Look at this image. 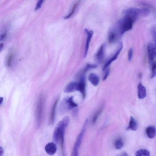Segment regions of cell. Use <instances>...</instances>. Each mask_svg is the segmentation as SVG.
Returning <instances> with one entry per match:
<instances>
[{"label":"cell","instance_id":"21","mask_svg":"<svg viewBox=\"0 0 156 156\" xmlns=\"http://www.w3.org/2000/svg\"><path fill=\"white\" fill-rule=\"evenodd\" d=\"M149 151L145 149H142L137 151L135 153V156H150Z\"/></svg>","mask_w":156,"mask_h":156},{"label":"cell","instance_id":"35","mask_svg":"<svg viewBox=\"0 0 156 156\" xmlns=\"http://www.w3.org/2000/svg\"><path fill=\"white\" fill-rule=\"evenodd\" d=\"M3 98H0V104H1L2 101H3Z\"/></svg>","mask_w":156,"mask_h":156},{"label":"cell","instance_id":"6","mask_svg":"<svg viewBox=\"0 0 156 156\" xmlns=\"http://www.w3.org/2000/svg\"><path fill=\"white\" fill-rule=\"evenodd\" d=\"M142 8L132 7L126 9L123 12L124 16H128L135 21L139 16H142Z\"/></svg>","mask_w":156,"mask_h":156},{"label":"cell","instance_id":"25","mask_svg":"<svg viewBox=\"0 0 156 156\" xmlns=\"http://www.w3.org/2000/svg\"><path fill=\"white\" fill-rule=\"evenodd\" d=\"M79 1L75 3L73 5L71 11L67 15L64 17V19H68L70 18L74 14L76 7H77Z\"/></svg>","mask_w":156,"mask_h":156},{"label":"cell","instance_id":"13","mask_svg":"<svg viewBox=\"0 0 156 156\" xmlns=\"http://www.w3.org/2000/svg\"><path fill=\"white\" fill-rule=\"evenodd\" d=\"M78 83L76 82H71L66 87L64 92L66 93H71L77 91Z\"/></svg>","mask_w":156,"mask_h":156},{"label":"cell","instance_id":"28","mask_svg":"<svg viewBox=\"0 0 156 156\" xmlns=\"http://www.w3.org/2000/svg\"><path fill=\"white\" fill-rule=\"evenodd\" d=\"M151 32L154 44H156V27H152L151 29Z\"/></svg>","mask_w":156,"mask_h":156},{"label":"cell","instance_id":"19","mask_svg":"<svg viewBox=\"0 0 156 156\" xmlns=\"http://www.w3.org/2000/svg\"><path fill=\"white\" fill-rule=\"evenodd\" d=\"M58 101V99L56 100L52 106L50 115L49 120V123L50 124H52L54 121L56 108Z\"/></svg>","mask_w":156,"mask_h":156},{"label":"cell","instance_id":"4","mask_svg":"<svg viewBox=\"0 0 156 156\" xmlns=\"http://www.w3.org/2000/svg\"><path fill=\"white\" fill-rule=\"evenodd\" d=\"M87 121V119L85 121L80 133L76 138L73 147L71 156H79V148L81 144Z\"/></svg>","mask_w":156,"mask_h":156},{"label":"cell","instance_id":"10","mask_svg":"<svg viewBox=\"0 0 156 156\" xmlns=\"http://www.w3.org/2000/svg\"><path fill=\"white\" fill-rule=\"evenodd\" d=\"M84 31L87 35L84 54V57H85L86 56L88 53L89 44L93 34V31L91 30H89L87 29H85Z\"/></svg>","mask_w":156,"mask_h":156},{"label":"cell","instance_id":"20","mask_svg":"<svg viewBox=\"0 0 156 156\" xmlns=\"http://www.w3.org/2000/svg\"><path fill=\"white\" fill-rule=\"evenodd\" d=\"M104 107V104L102 105L95 113L92 119V122L93 123H95L96 122L98 117L101 113L103 110Z\"/></svg>","mask_w":156,"mask_h":156},{"label":"cell","instance_id":"1","mask_svg":"<svg viewBox=\"0 0 156 156\" xmlns=\"http://www.w3.org/2000/svg\"><path fill=\"white\" fill-rule=\"evenodd\" d=\"M70 119L66 116L57 124L54 131L53 139L55 144L59 146L60 156H65L64 135L65 130L69 122Z\"/></svg>","mask_w":156,"mask_h":156},{"label":"cell","instance_id":"14","mask_svg":"<svg viewBox=\"0 0 156 156\" xmlns=\"http://www.w3.org/2000/svg\"><path fill=\"white\" fill-rule=\"evenodd\" d=\"M88 79L90 82L94 86H97L99 84V77L94 73H90L88 76Z\"/></svg>","mask_w":156,"mask_h":156},{"label":"cell","instance_id":"2","mask_svg":"<svg viewBox=\"0 0 156 156\" xmlns=\"http://www.w3.org/2000/svg\"><path fill=\"white\" fill-rule=\"evenodd\" d=\"M134 22L135 21L131 17L124 16L118 22L115 29L121 37L126 32L132 29Z\"/></svg>","mask_w":156,"mask_h":156},{"label":"cell","instance_id":"29","mask_svg":"<svg viewBox=\"0 0 156 156\" xmlns=\"http://www.w3.org/2000/svg\"><path fill=\"white\" fill-rule=\"evenodd\" d=\"M133 48H131L129 50L128 52V59L129 61H130L133 56Z\"/></svg>","mask_w":156,"mask_h":156},{"label":"cell","instance_id":"34","mask_svg":"<svg viewBox=\"0 0 156 156\" xmlns=\"http://www.w3.org/2000/svg\"><path fill=\"white\" fill-rule=\"evenodd\" d=\"M0 49L1 51L3 48V44L2 43H1L0 45Z\"/></svg>","mask_w":156,"mask_h":156},{"label":"cell","instance_id":"3","mask_svg":"<svg viewBox=\"0 0 156 156\" xmlns=\"http://www.w3.org/2000/svg\"><path fill=\"white\" fill-rule=\"evenodd\" d=\"M77 106L73 99V97H68L64 98L60 105L59 111L61 114H64L72 108Z\"/></svg>","mask_w":156,"mask_h":156},{"label":"cell","instance_id":"17","mask_svg":"<svg viewBox=\"0 0 156 156\" xmlns=\"http://www.w3.org/2000/svg\"><path fill=\"white\" fill-rule=\"evenodd\" d=\"M120 36L115 29L112 30L109 33L108 36V41L110 43L115 42Z\"/></svg>","mask_w":156,"mask_h":156},{"label":"cell","instance_id":"31","mask_svg":"<svg viewBox=\"0 0 156 156\" xmlns=\"http://www.w3.org/2000/svg\"><path fill=\"white\" fill-rule=\"evenodd\" d=\"M6 34L5 33L1 35L0 40H3L6 36Z\"/></svg>","mask_w":156,"mask_h":156},{"label":"cell","instance_id":"24","mask_svg":"<svg viewBox=\"0 0 156 156\" xmlns=\"http://www.w3.org/2000/svg\"><path fill=\"white\" fill-rule=\"evenodd\" d=\"M156 76V62H153L151 64V73L150 78L153 79Z\"/></svg>","mask_w":156,"mask_h":156},{"label":"cell","instance_id":"15","mask_svg":"<svg viewBox=\"0 0 156 156\" xmlns=\"http://www.w3.org/2000/svg\"><path fill=\"white\" fill-rule=\"evenodd\" d=\"M145 132L148 138H153L154 137L156 134V128L153 126H149L146 128Z\"/></svg>","mask_w":156,"mask_h":156},{"label":"cell","instance_id":"5","mask_svg":"<svg viewBox=\"0 0 156 156\" xmlns=\"http://www.w3.org/2000/svg\"><path fill=\"white\" fill-rule=\"evenodd\" d=\"M44 103V97L41 95L38 99L36 110V119L38 126L40 125L42 120Z\"/></svg>","mask_w":156,"mask_h":156},{"label":"cell","instance_id":"27","mask_svg":"<svg viewBox=\"0 0 156 156\" xmlns=\"http://www.w3.org/2000/svg\"><path fill=\"white\" fill-rule=\"evenodd\" d=\"M103 71L104 73L102 76V80H104L107 78L109 74L110 69L109 67L105 69Z\"/></svg>","mask_w":156,"mask_h":156},{"label":"cell","instance_id":"23","mask_svg":"<svg viewBox=\"0 0 156 156\" xmlns=\"http://www.w3.org/2000/svg\"><path fill=\"white\" fill-rule=\"evenodd\" d=\"M123 146V142L122 139L120 138L117 139L115 143V147L118 149L121 148Z\"/></svg>","mask_w":156,"mask_h":156},{"label":"cell","instance_id":"9","mask_svg":"<svg viewBox=\"0 0 156 156\" xmlns=\"http://www.w3.org/2000/svg\"><path fill=\"white\" fill-rule=\"evenodd\" d=\"M122 42H120L119 44V47L115 54L105 63L103 67V71L106 68L109 67V66L111 64L117 59L118 56L122 50Z\"/></svg>","mask_w":156,"mask_h":156},{"label":"cell","instance_id":"30","mask_svg":"<svg viewBox=\"0 0 156 156\" xmlns=\"http://www.w3.org/2000/svg\"><path fill=\"white\" fill-rule=\"evenodd\" d=\"M43 2V0H40L38 1V2L36 6L35 9V10H37L38 9L41 7L42 4Z\"/></svg>","mask_w":156,"mask_h":156},{"label":"cell","instance_id":"16","mask_svg":"<svg viewBox=\"0 0 156 156\" xmlns=\"http://www.w3.org/2000/svg\"><path fill=\"white\" fill-rule=\"evenodd\" d=\"M105 46L104 44H102L96 54V58L99 61H101L104 58Z\"/></svg>","mask_w":156,"mask_h":156},{"label":"cell","instance_id":"7","mask_svg":"<svg viewBox=\"0 0 156 156\" xmlns=\"http://www.w3.org/2000/svg\"><path fill=\"white\" fill-rule=\"evenodd\" d=\"M85 75H81L79 81L78 83L77 91H79L82 94L83 98L86 96V83Z\"/></svg>","mask_w":156,"mask_h":156},{"label":"cell","instance_id":"18","mask_svg":"<svg viewBox=\"0 0 156 156\" xmlns=\"http://www.w3.org/2000/svg\"><path fill=\"white\" fill-rule=\"evenodd\" d=\"M138 128V124L136 119L132 116L130 118L129 125L126 129L135 131Z\"/></svg>","mask_w":156,"mask_h":156},{"label":"cell","instance_id":"11","mask_svg":"<svg viewBox=\"0 0 156 156\" xmlns=\"http://www.w3.org/2000/svg\"><path fill=\"white\" fill-rule=\"evenodd\" d=\"M44 148L46 152L50 155L54 154L57 150V146L55 144L51 142L47 144L45 146Z\"/></svg>","mask_w":156,"mask_h":156},{"label":"cell","instance_id":"26","mask_svg":"<svg viewBox=\"0 0 156 156\" xmlns=\"http://www.w3.org/2000/svg\"><path fill=\"white\" fill-rule=\"evenodd\" d=\"M13 57V53L12 52L10 53L8 55L6 61V65L8 67H9L11 66Z\"/></svg>","mask_w":156,"mask_h":156},{"label":"cell","instance_id":"22","mask_svg":"<svg viewBox=\"0 0 156 156\" xmlns=\"http://www.w3.org/2000/svg\"><path fill=\"white\" fill-rule=\"evenodd\" d=\"M97 66L95 64H87L84 68L80 72L81 75H84L85 73L89 70L96 68Z\"/></svg>","mask_w":156,"mask_h":156},{"label":"cell","instance_id":"8","mask_svg":"<svg viewBox=\"0 0 156 156\" xmlns=\"http://www.w3.org/2000/svg\"><path fill=\"white\" fill-rule=\"evenodd\" d=\"M147 48L149 60L153 61L156 58V44L149 43L147 45Z\"/></svg>","mask_w":156,"mask_h":156},{"label":"cell","instance_id":"32","mask_svg":"<svg viewBox=\"0 0 156 156\" xmlns=\"http://www.w3.org/2000/svg\"><path fill=\"white\" fill-rule=\"evenodd\" d=\"M0 156H2L3 154L4 150L3 148L1 147H0Z\"/></svg>","mask_w":156,"mask_h":156},{"label":"cell","instance_id":"12","mask_svg":"<svg viewBox=\"0 0 156 156\" xmlns=\"http://www.w3.org/2000/svg\"><path fill=\"white\" fill-rule=\"evenodd\" d=\"M137 96L140 99L145 98L147 95V91L145 87L141 83H140L137 86Z\"/></svg>","mask_w":156,"mask_h":156},{"label":"cell","instance_id":"33","mask_svg":"<svg viewBox=\"0 0 156 156\" xmlns=\"http://www.w3.org/2000/svg\"><path fill=\"white\" fill-rule=\"evenodd\" d=\"M120 156H129L128 154L126 152H123L122 153Z\"/></svg>","mask_w":156,"mask_h":156}]
</instances>
